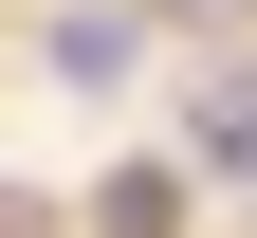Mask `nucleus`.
<instances>
[{
	"label": "nucleus",
	"mask_w": 257,
	"mask_h": 238,
	"mask_svg": "<svg viewBox=\"0 0 257 238\" xmlns=\"http://www.w3.org/2000/svg\"><path fill=\"white\" fill-rule=\"evenodd\" d=\"M74 238H184V165H92L74 183Z\"/></svg>",
	"instance_id": "obj_3"
},
{
	"label": "nucleus",
	"mask_w": 257,
	"mask_h": 238,
	"mask_svg": "<svg viewBox=\"0 0 257 238\" xmlns=\"http://www.w3.org/2000/svg\"><path fill=\"white\" fill-rule=\"evenodd\" d=\"M128 19H147V37H239L257 0H128Z\"/></svg>",
	"instance_id": "obj_4"
},
{
	"label": "nucleus",
	"mask_w": 257,
	"mask_h": 238,
	"mask_svg": "<svg viewBox=\"0 0 257 238\" xmlns=\"http://www.w3.org/2000/svg\"><path fill=\"white\" fill-rule=\"evenodd\" d=\"M0 238H74V201H37V183H0Z\"/></svg>",
	"instance_id": "obj_5"
},
{
	"label": "nucleus",
	"mask_w": 257,
	"mask_h": 238,
	"mask_svg": "<svg viewBox=\"0 0 257 238\" xmlns=\"http://www.w3.org/2000/svg\"><path fill=\"white\" fill-rule=\"evenodd\" d=\"M37 74L55 92H128V74H147V19H128V0H55V19H37Z\"/></svg>",
	"instance_id": "obj_2"
},
{
	"label": "nucleus",
	"mask_w": 257,
	"mask_h": 238,
	"mask_svg": "<svg viewBox=\"0 0 257 238\" xmlns=\"http://www.w3.org/2000/svg\"><path fill=\"white\" fill-rule=\"evenodd\" d=\"M166 165H184V183H239V201H257V55L184 92V128H166Z\"/></svg>",
	"instance_id": "obj_1"
}]
</instances>
